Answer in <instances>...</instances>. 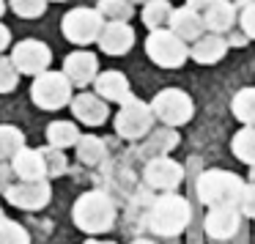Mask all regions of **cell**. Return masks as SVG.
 I'll use <instances>...</instances> for the list:
<instances>
[{"label": "cell", "mask_w": 255, "mask_h": 244, "mask_svg": "<svg viewBox=\"0 0 255 244\" xmlns=\"http://www.w3.org/2000/svg\"><path fill=\"white\" fill-rule=\"evenodd\" d=\"M74 225L85 233H105L116 222V206L105 192H85L74 203Z\"/></svg>", "instance_id": "1"}, {"label": "cell", "mask_w": 255, "mask_h": 244, "mask_svg": "<svg viewBox=\"0 0 255 244\" xmlns=\"http://www.w3.org/2000/svg\"><path fill=\"white\" fill-rule=\"evenodd\" d=\"M189 222V203L181 195H162L148 211V225L156 236H176Z\"/></svg>", "instance_id": "2"}, {"label": "cell", "mask_w": 255, "mask_h": 244, "mask_svg": "<svg viewBox=\"0 0 255 244\" xmlns=\"http://www.w3.org/2000/svg\"><path fill=\"white\" fill-rule=\"evenodd\" d=\"M242 189V178L231 170H206L198 178V195L206 206H236Z\"/></svg>", "instance_id": "3"}, {"label": "cell", "mask_w": 255, "mask_h": 244, "mask_svg": "<svg viewBox=\"0 0 255 244\" xmlns=\"http://www.w3.org/2000/svg\"><path fill=\"white\" fill-rule=\"evenodd\" d=\"M145 55L162 69H178V66L187 63L189 47H187V41H181L173 30L156 28V30H151L148 39H145Z\"/></svg>", "instance_id": "4"}, {"label": "cell", "mask_w": 255, "mask_h": 244, "mask_svg": "<svg viewBox=\"0 0 255 244\" xmlns=\"http://www.w3.org/2000/svg\"><path fill=\"white\" fill-rule=\"evenodd\" d=\"M30 99L41 107V110H61L72 102V83L63 72H41L36 74L33 85H30Z\"/></svg>", "instance_id": "5"}, {"label": "cell", "mask_w": 255, "mask_h": 244, "mask_svg": "<svg viewBox=\"0 0 255 244\" xmlns=\"http://www.w3.org/2000/svg\"><path fill=\"white\" fill-rule=\"evenodd\" d=\"M151 126H154V110H151V105L134 99V96L121 102V110L116 116V129L121 137L140 140L151 132Z\"/></svg>", "instance_id": "6"}, {"label": "cell", "mask_w": 255, "mask_h": 244, "mask_svg": "<svg viewBox=\"0 0 255 244\" xmlns=\"http://www.w3.org/2000/svg\"><path fill=\"white\" fill-rule=\"evenodd\" d=\"M102 28H105V17H102L96 8H72L61 22L63 36L77 47L94 44V41L99 39Z\"/></svg>", "instance_id": "7"}, {"label": "cell", "mask_w": 255, "mask_h": 244, "mask_svg": "<svg viewBox=\"0 0 255 244\" xmlns=\"http://www.w3.org/2000/svg\"><path fill=\"white\" fill-rule=\"evenodd\" d=\"M151 110H154V116L159 118V121H165L167 126H181V123H187L189 118H192L195 107H192V99H189L184 91L165 88L154 96Z\"/></svg>", "instance_id": "8"}, {"label": "cell", "mask_w": 255, "mask_h": 244, "mask_svg": "<svg viewBox=\"0 0 255 244\" xmlns=\"http://www.w3.org/2000/svg\"><path fill=\"white\" fill-rule=\"evenodd\" d=\"M11 63L17 66L19 74H30V77H36V74H41V72L50 69L52 50L44 44V41L25 39V41H19V44L11 50Z\"/></svg>", "instance_id": "9"}, {"label": "cell", "mask_w": 255, "mask_h": 244, "mask_svg": "<svg viewBox=\"0 0 255 244\" xmlns=\"http://www.w3.org/2000/svg\"><path fill=\"white\" fill-rule=\"evenodd\" d=\"M143 178L151 189H176L184 178V170L181 165H176L173 159L167 156H151L145 162V170H143Z\"/></svg>", "instance_id": "10"}, {"label": "cell", "mask_w": 255, "mask_h": 244, "mask_svg": "<svg viewBox=\"0 0 255 244\" xmlns=\"http://www.w3.org/2000/svg\"><path fill=\"white\" fill-rule=\"evenodd\" d=\"M8 195V203L17 206V209H41V206L50 203V184L41 178V181H22L17 187H8L6 189Z\"/></svg>", "instance_id": "11"}, {"label": "cell", "mask_w": 255, "mask_h": 244, "mask_svg": "<svg viewBox=\"0 0 255 244\" xmlns=\"http://www.w3.org/2000/svg\"><path fill=\"white\" fill-rule=\"evenodd\" d=\"M239 209L236 206H211L209 217H206V233L214 242H228L233 233L239 231Z\"/></svg>", "instance_id": "12"}, {"label": "cell", "mask_w": 255, "mask_h": 244, "mask_svg": "<svg viewBox=\"0 0 255 244\" xmlns=\"http://www.w3.org/2000/svg\"><path fill=\"white\" fill-rule=\"evenodd\" d=\"M96 44L107 55H127L134 44V28H129L127 22H105Z\"/></svg>", "instance_id": "13"}, {"label": "cell", "mask_w": 255, "mask_h": 244, "mask_svg": "<svg viewBox=\"0 0 255 244\" xmlns=\"http://www.w3.org/2000/svg\"><path fill=\"white\" fill-rule=\"evenodd\" d=\"M63 74L69 77L72 85H88L99 74V61L94 52H72L63 61Z\"/></svg>", "instance_id": "14"}, {"label": "cell", "mask_w": 255, "mask_h": 244, "mask_svg": "<svg viewBox=\"0 0 255 244\" xmlns=\"http://www.w3.org/2000/svg\"><path fill=\"white\" fill-rule=\"evenodd\" d=\"M11 170H14V176H19L22 181H41V178H47L44 159H41L39 148H25L22 145V148L11 156Z\"/></svg>", "instance_id": "15"}, {"label": "cell", "mask_w": 255, "mask_h": 244, "mask_svg": "<svg viewBox=\"0 0 255 244\" xmlns=\"http://www.w3.org/2000/svg\"><path fill=\"white\" fill-rule=\"evenodd\" d=\"M72 113L77 121L88 123V126H99L107 118V102L96 94H80L72 99Z\"/></svg>", "instance_id": "16"}, {"label": "cell", "mask_w": 255, "mask_h": 244, "mask_svg": "<svg viewBox=\"0 0 255 244\" xmlns=\"http://www.w3.org/2000/svg\"><path fill=\"white\" fill-rule=\"evenodd\" d=\"M228 52V41L225 36L220 33H209V36H200L195 39L192 50H189V58L195 63H203V66H211V63H220Z\"/></svg>", "instance_id": "17"}, {"label": "cell", "mask_w": 255, "mask_h": 244, "mask_svg": "<svg viewBox=\"0 0 255 244\" xmlns=\"http://www.w3.org/2000/svg\"><path fill=\"white\" fill-rule=\"evenodd\" d=\"M167 25H170V30L181 41H195V39H200V36H203V30H206L203 17H200L198 11H192L189 6L176 8V11L170 14V22H167Z\"/></svg>", "instance_id": "18"}, {"label": "cell", "mask_w": 255, "mask_h": 244, "mask_svg": "<svg viewBox=\"0 0 255 244\" xmlns=\"http://www.w3.org/2000/svg\"><path fill=\"white\" fill-rule=\"evenodd\" d=\"M236 6H233L231 0H220L217 6H211L209 11L203 14V25L209 33H231L236 28Z\"/></svg>", "instance_id": "19"}, {"label": "cell", "mask_w": 255, "mask_h": 244, "mask_svg": "<svg viewBox=\"0 0 255 244\" xmlns=\"http://www.w3.org/2000/svg\"><path fill=\"white\" fill-rule=\"evenodd\" d=\"M96 96H102L105 102H124L129 99V80L121 72H102L94 80Z\"/></svg>", "instance_id": "20"}, {"label": "cell", "mask_w": 255, "mask_h": 244, "mask_svg": "<svg viewBox=\"0 0 255 244\" xmlns=\"http://www.w3.org/2000/svg\"><path fill=\"white\" fill-rule=\"evenodd\" d=\"M176 145H178V132L176 129H154V134L145 140V145L140 151L151 159V156H165L167 151H173Z\"/></svg>", "instance_id": "21"}, {"label": "cell", "mask_w": 255, "mask_h": 244, "mask_svg": "<svg viewBox=\"0 0 255 244\" xmlns=\"http://www.w3.org/2000/svg\"><path fill=\"white\" fill-rule=\"evenodd\" d=\"M74 145H77L80 162H83V165H88V167H94V165H99V162H105V156H107L105 143H102L96 134H80V140H77Z\"/></svg>", "instance_id": "22"}, {"label": "cell", "mask_w": 255, "mask_h": 244, "mask_svg": "<svg viewBox=\"0 0 255 244\" xmlns=\"http://www.w3.org/2000/svg\"><path fill=\"white\" fill-rule=\"evenodd\" d=\"M170 14H173L170 0H148V3H143V22L148 30L165 28L170 22Z\"/></svg>", "instance_id": "23"}, {"label": "cell", "mask_w": 255, "mask_h": 244, "mask_svg": "<svg viewBox=\"0 0 255 244\" xmlns=\"http://www.w3.org/2000/svg\"><path fill=\"white\" fill-rule=\"evenodd\" d=\"M233 116L247 126H255V88H242L231 102Z\"/></svg>", "instance_id": "24"}, {"label": "cell", "mask_w": 255, "mask_h": 244, "mask_svg": "<svg viewBox=\"0 0 255 244\" xmlns=\"http://www.w3.org/2000/svg\"><path fill=\"white\" fill-rule=\"evenodd\" d=\"M47 137H50V145H55V148H69L80 140V129L69 121H55L47 129Z\"/></svg>", "instance_id": "25"}, {"label": "cell", "mask_w": 255, "mask_h": 244, "mask_svg": "<svg viewBox=\"0 0 255 244\" xmlns=\"http://www.w3.org/2000/svg\"><path fill=\"white\" fill-rule=\"evenodd\" d=\"M132 0H99L96 11L105 17V22H127L132 17Z\"/></svg>", "instance_id": "26"}, {"label": "cell", "mask_w": 255, "mask_h": 244, "mask_svg": "<svg viewBox=\"0 0 255 244\" xmlns=\"http://www.w3.org/2000/svg\"><path fill=\"white\" fill-rule=\"evenodd\" d=\"M22 145H25V134L17 126H11V123H3L0 126V162L11 159Z\"/></svg>", "instance_id": "27"}, {"label": "cell", "mask_w": 255, "mask_h": 244, "mask_svg": "<svg viewBox=\"0 0 255 244\" xmlns=\"http://www.w3.org/2000/svg\"><path fill=\"white\" fill-rule=\"evenodd\" d=\"M233 154L247 165H255V126H247L233 137Z\"/></svg>", "instance_id": "28"}, {"label": "cell", "mask_w": 255, "mask_h": 244, "mask_svg": "<svg viewBox=\"0 0 255 244\" xmlns=\"http://www.w3.org/2000/svg\"><path fill=\"white\" fill-rule=\"evenodd\" d=\"M41 151V159H44V173L47 176H63L69 167L66 162V154H63L61 148H55V145H47V148H39Z\"/></svg>", "instance_id": "29"}, {"label": "cell", "mask_w": 255, "mask_h": 244, "mask_svg": "<svg viewBox=\"0 0 255 244\" xmlns=\"http://www.w3.org/2000/svg\"><path fill=\"white\" fill-rule=\"evenodd\" d=\"M0 244H30V239L22 231V225L0 217Z\"/></svg>", "instance_id": "30"}, {"label": "cell", "mask_w": 255, "mask_h": 244, "mask_svg": "<svg viewBox=\"0 0 255 244\" xmlns=\"http://www.w3.org/2000/svg\"><path fill=\"white\" fill-rule=\"evenodd\" d=\"M11 11L17 14V17L36 19L47 11V0H11Z\"/></svg>", "instance_id": "31"}, {"label": "cell", "mask_w": 255, "mask_h": 244, "mask_svg": "<svg viewBox=\"0 0 255 244\" xmlns=\"http://www.w3.org/2000/svg\"><path fill=\"white\" fill-rule=\"evenodd\" d=\"M17 80H19V72L11 63V58L0 55V94H11L17 88Z\"/></svg>", "instance_id": "32"}, {"label": "cell", "mask_w": 255, "mask_h": 244, "mask_svg": "<svg viewBox=\"0 0 255 244\" xmlns=\"http://www.w3.org/2000/svg\"><path fill=\"white\" fill-rule=\"evenodd\" d=\"M236 209H239V214H244V217H253L255 220V184H244V189H242V198H239V203H236Z\"/></svg>", "instance_id": "33"}, {"label": "cell", "mask_w": 255, "mask_h": 244, "mask_svg": "<svg viewBox=\"0 0 255 244\" xmlns=\"http://www.w3.org/2000/svg\"><path fill=\"white\" fill-rule=\"evenodd\" d=\"M239 22H242V30L247 33V39H255V3H247V6L242 8Z\"/></svg>", "instance_id": "34"}, {"label": "cell", "mask_w": 255, "mask_h": 244, "mask_svg": "<svg viewBox=\"0 0 255 244\" xmlns=\"http://www.w3.org/2000/svg\"><path fill=\"white\" fill-rule=\"evenodd\" d=\"M217 3H220V0H187V6L192 8V11H198L200 17H203L211 6H217Z\"/></svg>", "instance_id": "35"}, {"label": "cell", "mask_w": 255, "mask_h": 244, "mask_svg": "<svg viewBox=\"0 0 255 244\" xmlns=\"http://www.w3.org/2000/svg\"><path fill=\"white\" fill-rule=\"evenodd\" d=\"M11 176H14V170L0 162V192H6V189L11 187V184H8V181H11Z\"/></svg>", "instance_id": "36"}, {"label": "cell", "mask_w": 255, "mask_h": 244, "mask_svg": "<svg viewBox=\"0 0 255 244\" xmlns=\"http://www.w3.org/2000/svg\"><path fill=\"white\" fill-rule=\"evenodd\" d=\"M228 41V47H244L247 44V33H244V30H231V39H225Z\"/></svg>", "instance_id": "37"}, {"label": "cell", "mask_w": 255, "mask_h": 244, "mask_svg": "<svg viewBox=\"0 0 255 244\" xmlns=\"http://www.w3.org/2000/svg\"><path fill=\"white\" fill-rule=\"evenodd\" d=\"M8 44H11V30L0 22V55H3V50H8Z\"/></svg>", "instance_id": "38"}, {"label": "cell", "mask_w": 255, "mask_h": 244, "mask_svg": "<svg viewBox=\"0 0 255 244\" xmlns=\"http://www.w3.org/2000/svg\"><path fill=\"white\" fill-rule=\"evenodd\" d=\"M132 244H154L151 239H137V242H132Z\"/></svg>", "instance_id": "39"}, {"label": "cell", "mask_w": 255, "mask_h": 244, "mask_svg": "<svg viewBox=\"0 0 255 244\" xmlns=\"http://www.w3.org/2000/svg\"><path fill=\"white\" fill-rule=\"evenodd\" d=\"M3 11H6V3H3V0H0V17H3Z\"/></svg>", "instance_id": "40"}, {"label": "cell", "mask_w": 255, "mask_h": 244, "mask_svg": "<svg viewBox=\"0 0 255 244\" xmlns=\"http://www.w3.org/2000/svg\"><path fill=\"white\" fill-rule=\"evenodd\" d=\"M88 244H110V242H88Z\"/></svg>", "instance_id": "41"}, {"label": "cell", "mask_w": 255, "mask_h": 244, "mask_svg": "<svg viewBox=\"0 0 255 244\" xmlns=\"http://www.w3.org/2000/svg\"><path fill=\"white\" fill-rule=\"evenodd\" d=\"M132 3H148V0H132Z\"/></svg>", "instance_id": "42"}, {"label": "cell", "mask_w": 255, "mask_h": 244, "mask_svg": "<svg viewBox=\"0 0 255 244\" xmlns=\"http://www.w3.org/2000/svg\"><path fill=\"white\" fill-rule=\"evenodd\" d=\"M55 3H63V0H55Z\"/></svg>", "instance_id": "43"}, {"label": "cell", "mask_w": 255, "mask_h": 244, "mask_svg": "<svg viewBox=\"0 0 255 244\" xmlns=\"http://www.w3.org/2000/svg\"><path fill=\"white\" fill-rule=\"evenodd\" d=\"M0 217H3V211H0Z\"/></svg>", "instance_id": "44"}]
</instances>
